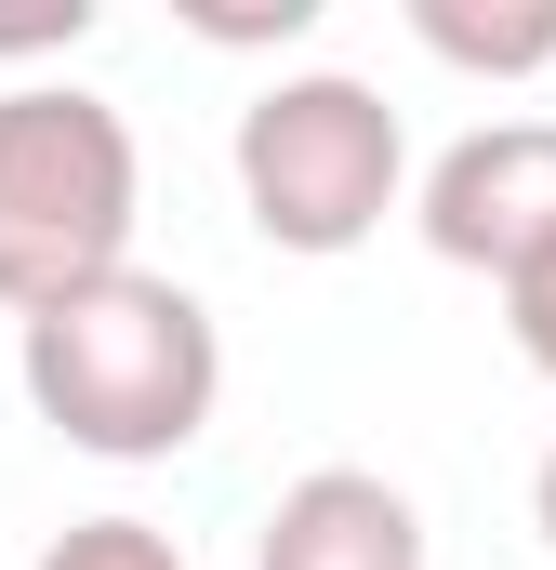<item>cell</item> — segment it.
I'll list each match as a JSON object with an SVG mask.
<instances>
[{
	"label": "cell",
	"instance_id": "obj_8",
	"mask_svg": "<svg viewBox=\"0 0 556 570\" xmlns=\"http://www.w3.org/2000/svg\"><path fill=\"white\" fill-rule=\"evenodd\" d=\"M504 318H517V358H530V372L556 385V266H544V279H517V292H504Z\"/></svg>",
	"mask_w": 556,
	"mask_h": 570
},
{
	"label": "cell",
	"instance_id": "obj_9",
	"mask_svg": "<svg viewBox=\"0 0 556 570\" xmlns=\"http://www.w3.org/2000/svg\"><path fill=\"white\" fill-rule=\"evenodd\" d=\"M93 0H53V13H0V53H80Z\"/></svg>",
	"mask_w": 556,
	"mask_h": 570
},
{
	"label": "cell",
	"instance_id": "obj_7",
	"mask_svg": "<svg viewBox=\"0 0 556 570\" xmlns=\"http://www.w3.org/2000/svg\"><path fill=\"white\" fill-rule=\"evenodd\" d=\"M40 570H186V544L146 531V518H67V531L40 544Z\"/></svg>",
	"mask_w": 556,
	"mask_h": 570
},
{
	"label": "cell",
	"instance_id": "obj_1",
	"mask_svg": "<svg viewBox=\"0 0 556 570\" xmlns=\"http://www.w3.org/2000/svg\"><path fill=\"white\" fill-rule=\"evenodd\" d=\"M13 372H27V412L93 464H172L226 412V332L159 266H120V279L13 318Z\"/></svg>",
	"mask_w": 556,
	"mask_h": 570
},
{
	"label": "cell",
	"instance_id": "obj_3",
	"mask_svg": "<svg viewBox=\"0 0 556 570\" xmlns=\"http://www.w3.org/2000/svg\"><path fill=\"white\" fill-rule=\"evenodd\" d=\"M239 213H252V239L266 253H305V266H331V253H358L398 199H411V134H398V107L371 94V80H345V67H305V80H266L252 107H239Z\"/></svg>",
	"mask_w": 556,
	"mask_h": 570
},
{
	"label": "cell",
	"instance_id": "obj_4",
	"mask_svg": "<svg viewBox=\"0 0 556 570\" xmlns=\"http://www.w3.org/2000/svg\"><path fill=\"white\" fill-rule=\"evenodd\" d=\"M411 226L437 266L464 279H544L556 266V120H477L464 146H437V173L411 186Z\"/></svg>",
	"mask_w": 556,
	"mask_h": 570
},
{
	"label": "cell",
	"instance_id": "obj_5",
	"mask_svg": "<svg viewBox=\"0 0 556 570\" xmlns=\"http://www.w3.org/2000/svg\"><path fill=\"white\" fill-rule=\"evenodd\" d=\"M252 570H424V504L371 464H305L252 531Z\"/></svg>",
	"mask_w": 556,
	"mask_h": 570
},
{
	"label": "cell",
	"instance_id": "obj_2",
	"mask_svg": "<svg viewBox=\"0 0 556 570\" xmlns=\"http://www.w3.org/2000/svg\"><path fill=\"white\" fill-rule=\"evenodd\" d=\"M133 213H146V159L107 94H80V80H13L0 94V305L13 318L120 279Z\"/></svg>",
	"mask_w": 556,
	"mask_h": 570
},
{
	"label": "cell",
	"instance_id": "obj_6",
	"mask_svg": "<svg viewBox=\"0 0 556 570\" xmlns=\"http://www.w3.org/2000/svg\"><path fill=\"white\" fill-rule=\"evenodd\" d=\"M411 40L464 80H544L556 67V0H411Z\"/></svg>",
	"mask_w": 556,
	"mask_h": 570
},
{
	"label": "cell",
	"instance_id": "obj_10",
	"mask_svg": "<svg viewBox=\"0 0 556 570\" xmlns=\"http://www.w3.org/2000/svg\"><path fill=\"white\" fill-rule=\"evenodd\" d=\"M530 531H544V558H556V451H544V478H530Z\"/></svg>",
	"mask_w": 556,
	"mask_h": 570
}]
</instances>
